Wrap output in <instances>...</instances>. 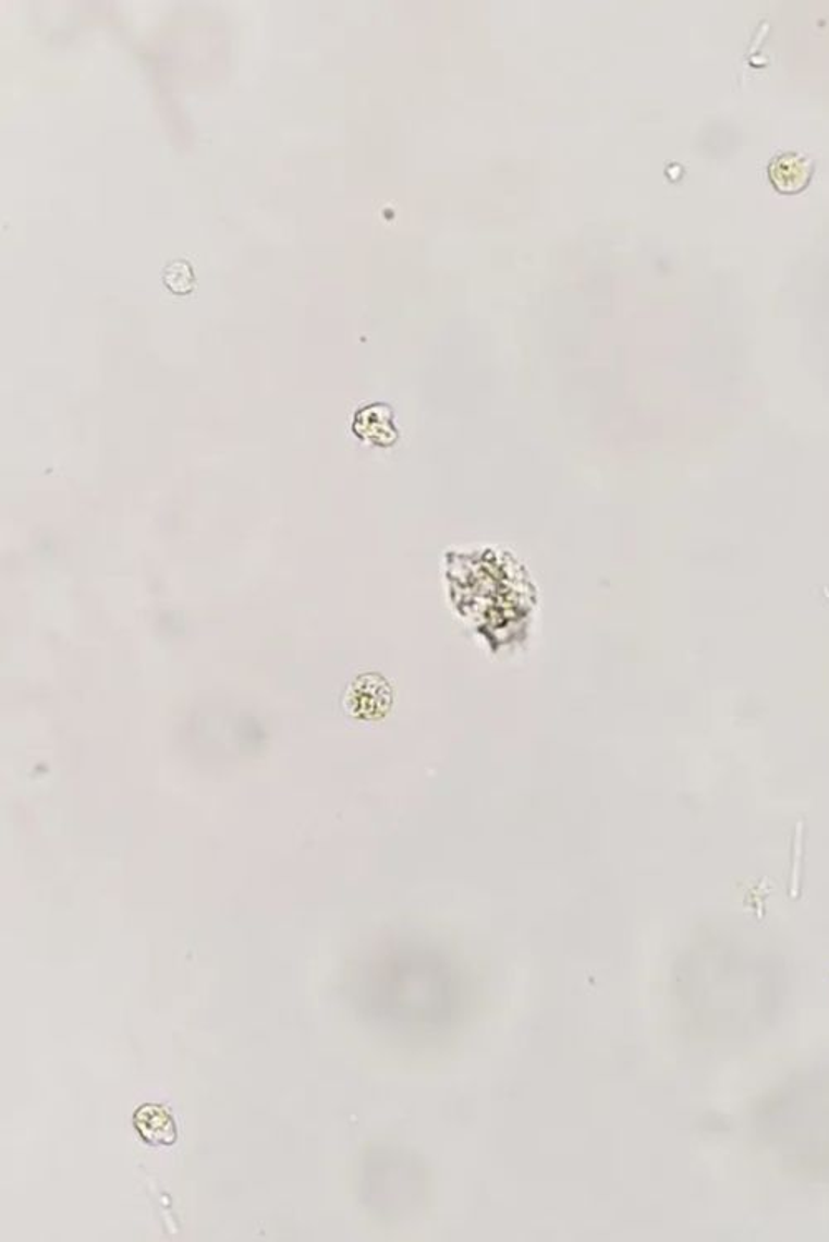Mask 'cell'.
Returning <instances> with one entry per match:
<instances>
[{"instance_id": "1", "label": "cell", "mask_w": 829, "mask_h": 1242, "mask_svg": "<svg viewBox=\"0 0 829 1242\" xmlns=\"http://www.w3.org/2000/svg\"><path fill=\"white\" fill-rule=\"evenodd\" d=\"M362 1002L380 1027L424 1044L453 1034L466 1021L472 981L441 952L405 946L371 967Z\"/></svg>"}, {"instance_id": "2", "label": "cell", "mask_w": 829, "mask_h": 1242, "mask_svg": "<svg viewBox=\"0 0 829 1242\" xmlns=\"http://www.w3.org/2000/svg\"><path fill=\"white\" fill-rule=\"evenodd\" d=\"M375 1208L389 1219L410 1218L427 1200V1168L417 1155L387 1148L375 1158Z\"/></svg>"}, {"instance_id": "3", "label": "cell", "mask_w": 829, "mask_h": 1242, "mask_svg": "<svg viewBox=\"0 0 829 1242\" xmlns=\"http://www.w3.org/2000/svg\"><path fill=\"white\" fill-rule=\"evenodd\" d=\"M133 1127L148 1145L171 1146L176 1143V1121L163 1105L146 1104L139 1107L133 1113Z\"/></svg>"}, {"instance_id": "4", "label": "cell", "mask_w": 829, "mask_h": 1242, "mask_svg": "<svg viewBox=\"0 0 829 1242\" xmlns=\"http://www.w3.org/2000/svg\"><path fill=\"white\" fill-rule=\"evenodd\" d=\"M813 170H815V165L808 157H803L796 151H787V154L773 158L768 165V176H770V181L778 192L791 195V193L802 192L808 186Z\"/></svg>"}, {"instance_id": "5", "label": "cell", "mask_w": 829, "mask_h": 1242, "mask_svg": "<svg viewBox=\"0 0 829 1242\" xmlns=\"http://www.w3.org/2000/svg\"><path fill=\"white\" fill-rule=\"evenodd\" d=\"M195 271L187 260H171L164 268L163 282L173 294H190L195 289Z\"/></svg>"}]
</instances>
